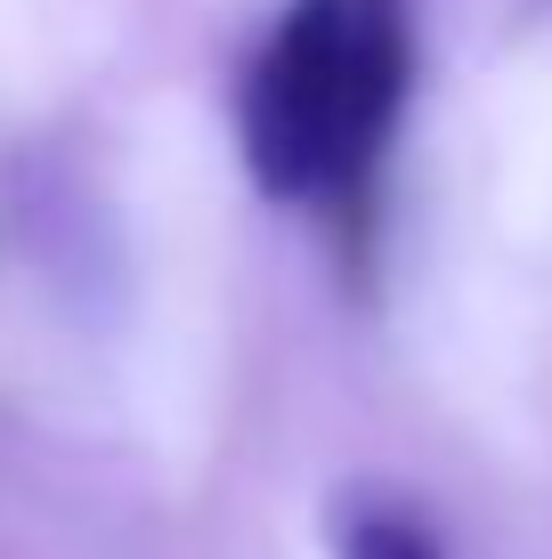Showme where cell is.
<instances>
[{
  "label": "cell",
  "mask_w": 552,
  "mask_h": 559,
  "mask_svg": "<svg viewBox=\"0 0 552 559\" xmlns=\"http://www.w3.org/2000/svg\"><path fill=\"white\" fill-rule=\"evenodd\" d=\"M333 559H455L407 495H341L333 503Z\"/></svg>",
  "instance_id": "obj_2"
},
{
  "label": "cell",
  "mask_w": 552,
  "mask_h": 559,
  "mask_svg": "<svg viewBox=\"0 0 552 559\" xmlns=\"http://www.w3.org/2000/svg\"><path fill=\"white\" fill-rule=\"evenodd\" d=\"M414 98L407 0H284L236 82L244 170L269 203L350 211Z\"/></svg>",
  "instance_id": "obj_1"
}]
</instances>
